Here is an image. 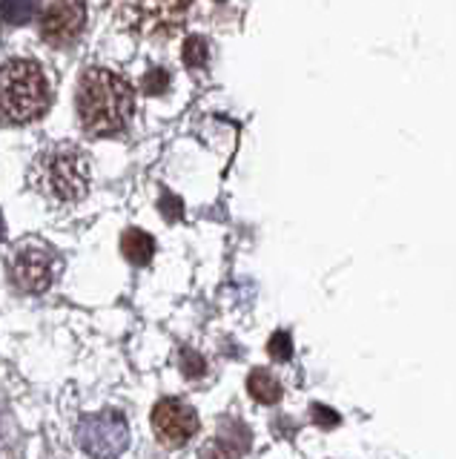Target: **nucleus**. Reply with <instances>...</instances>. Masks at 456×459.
Masks as SVG:
<instances>
[{
    "label": "nucleus",
    "instance_id": "nucleus-5",
    "mask_svg": "<svg viewBox=\"0 0 456 459\" xmlns=\"http://www.w3.org/2000/svg\"><path fill=\"white\" fill-rule=\"evenodd\" d=\"M75 437L81 448L95 459H116L130 448V425L118 411L83 413Z\"/></svg>",
    "mask_w": 456,
    "mask_h": 459
},
{
    "label": "nucleus",
    "instance_id": "nucleus-19",
    "mask_svg": "<svg viewBox=\"0 0 456 459\" xmlns=\"http://www.w3.org/2000/svg\"><path fill=\"white\" fill-rule=\"evenodd\" d=\"M6 238V224H4V215H0V241Z\"/></svg>",
    "mask_w": 456,
    "mask_h": 459
},
{
    "label": "nucleus",
    "instance_id": "nucleus-14",
    "mask_svg": "<svg viewBox=\"0 0 456 459\" xmlns=\"http://www.w3.org/2000/svg\"><path fill=\"white\" fill-rule=\"evenodd\" d=\"M267 351H270V356L276 359V362H288V359L293 356V342H290L288 333H281V330H279V333L270 339Z\"/></svg>",
    "mask_w": 456,
    "mask_h": 459
},
{
    "label": "nucleus",
    "instance_id": "nucleus-13",
    "mask_svg": "<svg viewBox=\"0 0 456 459\" xmlns=\"http://www.w3.org/2000/svg\"><path fill=\"white\" fill-rule=\"evenodd\" d=\"M207 40L204 38H187V43H184V64L198 69V66H204L207 64Z\"/></svg>",
    "mask_w": 456,
    "mask_h": 459
},
{
    "label": "nucleus",
    "instance_id": "nucleus-15",
    "mask_svg": "<svg viewBox=\"0 0 456 459\" xmlns=\"http://www.w3.org/2000/svg\"><path fill=\"white\" fill-rule=\"evenodd\" d=\"M141 86H144V92L147 95H161L167 86H169V75L164 69H150L144 81H141Z\"/></svg>",
    "mask_w": 456,
    "mask_h": 459
},
{
    "label": "nucleus",
    "instance_id": "nucleus-7",
    "mask_svg": "<svg viewBox=\"0 0 456 459\" xmlns=\"http://www.w3.org/2000/svg\"><path fill=\"white\" fill-rule=\"evenodd\" d=\"M152 430L164 445H184L198 430V413L181 399H161L152 408Z\"/></svg>",
    "mask_w": 456,
    "mask_h": 459
},
{
    "label": "nucleus",
    "instance_id": "nucleus-1",
    "mask_svg": "<svg viewBox=\"0 0 456 459\" xmlns=\"http://www.w3.org/2000/svg\"><path fill=\"white\" fill-rule=\"evenodd\" d=\"M78 118L90 135H118L130 126L135 112V92L126 78L112 69H87L78 86Z\"/></svg>",
    "mask_w": 456,
    "mask_h": 459
},
{
    "label": "nucleus",
    "instance_id": "nucleus-8",
    "mask_svg": "<svg viewBox=\"0 0 456 459\" xmlns=\"http://www.w3.org/2000/svg\"><path fill=\"white\" fill-rule=\"evenodd\" d=\"M12 276H15L18 287L26 293H44L55 281V258L44 247L26 244L18 250L15 262H12Z\"/></svg>",
    "mask_w": 456,
    "mask_h": 459
},
{
    "label": "nucleus",
    "instance_id": "nucleus-6",
    "mask_svg": "<svg viewBox=\"0 0 456 459\" xmlns=\"http://www.w3.org/2000/svg\"><path fill=\"white\" fill-rule=\"evenodd\" d=\"M35 18L38 32L49 47H69L87 26V6L83 0H38Z\"/></svg>",
    "mask_w": 456,
    "mask_h": 459
},
{
    "label": "nucleus",
    "instance_id": "nucleus-16",
    "mask_svg": "<svg viewBox=\"0 0 456 459\" xmlns=\"http://www.w3.org/2000/svg\"><path fill=\"white\" fill-rule=\"evenodd\" d=\"M310 416H313V422H316L319 428H336L341 422V416L333 408H324V405H319V402L310 408Z\"/></svg>",
    "mask_w": 456,
    "mask_h": 459
},
{
    "label": "nucleus",
    "instance_id": "nucleus-2",
    "mask_svg": "<svg viewBox=\"0 0 456 459\" xmlns=\"http://www.w3.org/2000/svg\"><path fill=\"white\" fill-rule=\"evenodd\" d=\"M52 104V83L40 64L15 57L0 66V124L38 121Z\"/></svg>",
    "mask_w": 456,
    "mask_h": 459
},
{
    "label": "nucleus",
    "instance_id": "nucleus-18",
    "mask_svg": "<svg viewBox=\"0 0 456 459\" xmlns=\"http://www.w3.org/2000/svg\"><path fill=\"white\" fill-rule=\"evenodd\" d=\"M161 212L167 215L169 221L181 219V201H178L176 195H164V198H161Z\"/></svg>",
    "mask_w": 456,
    "mask_h": 459
},
{
    "label": "nucleus",
    "instance_id": "nucleus-3",
    "mask_svg": "<svg viewBox=\"0 0 456 459\" xmlns=\"http://www.w3.org/2000/svg\"><path fill=\"white\" fill-rule=\"evenodd\" d=\"M30 184L40 195L73 204L90 193V158L75 143H55L35 158Z\"/></svg>",
    "mask_w": 456,
    "mask_h": 459
},
{
    "label": "nucleus",
    "instance_id": "nucleus-12",
    "mask_svg": "<svg viewBox=\"0 0 456 459\" xmlns=\"http://www.w3.org/2000/svg\"><path fill=\"white\" fill-rule=\"evenodd\" d=\"M35 18V4L32 0H0V21L9 26L30 23Z\"/></svg>",
    "mask_w": 456,
    "mask_h": 459
},
{
    "label": "nucleus",
    "instance_id": "nucleus-10",
    "mask_svg": "<svg viewBox=\"0 0 456 459\" xmlns=\"http://www.w3.org/2000/svg\"><path fill=\"white\" fill-rule=\"evenodd\" d=\"M121 253L130 264H150V258L155 253V238L150 233H144V230L138 227H130L126 233L121 236Z\"/></svg>",
    "mask_w": 456,
    "mask_h": 459
},
{
    "label": "nucleus",
    "instance_id": "nucleus-9",
    "mask_svg": "<svg viewBox=\"0 0 456 459\" xmlns=\"http://www.w3.org/2000/svg\"><path fill=\"white\" fill-rule=\"evenodd\" d=\"M250 442H253V434H250V428L241 422V420H224L219 425V437L212 439V445L221 451L224 459H238V456H245L250 451Z\"/></svg>",
    "mask_w": 456,
    "mask_h": 459
},
{
    "label": "nucleus",
    "instance_id": "nucleus-17",
    "mask_svg": "<svg viewBox=\"0 0 456 459\" xmlns=\"http://www.w3.org/2000/svg\"><path fill=\"white\" fill-rule=\"evenodd\" d=\"M181 368H184V373H187L190 379H195V377H204V370H207L204 359L198 356L195 351H184V356H181Z\"/></svg>",
    "mask_w": 456,
    "mask_h": 459
},
{
    "label": "nucleus",
    "instance_id": "nucleus-4",
    "mask_svg": "<svg viewBox=\"0 0 456 459\" xmlns=\"http://www.w3.org/2000/svg\"><path fill=\"white\" fill-rule=\"evenodd\" d=\"M116 21L133 32H164V29H176L193 0H107Z\"/></svg>",
    "mask_w": 456,
    "mask_h": 459
},
{
    "label": "nucleus",
    "instance_id": "nucleus-11",
    "mask_svg": "<svg viewBox=\"0 0 456 459\" xmlns=\"http://www.w3.org/2000/svg\"><path fill=\"white\" fill-rule=\"evenodd\" d=\"M247 391L255 402H262V405H276L281 399V382L270 370L255 368L247 377Z\"/></svg>",
    "mask_w": 456,
    "mask_h": 459
}]
</instances>
